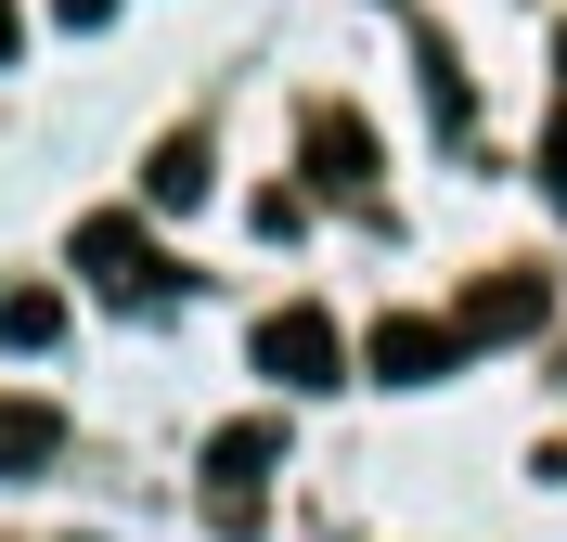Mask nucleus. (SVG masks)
I'll use <instances>...</instances> for the list:
<instances>
[{
    "instance_id": "7",
    "label": "nucleus",
    "mask_w": 567,
    "mask_h": 542,
    "mask_svg": "<svg viewBox=\"0 0 567 542\" xmlns=\"http://www.w3.org/2000/svg\"><path fill=\"white\" fill-rule=\"evenodd\" d=\"M52 452H65V413L52 400H0V478H39Z\"/></svg>"
},
{
    "instance_id": "12",
    "label": "nucleus",
    "mask_w": 567,
    "mask_h": 542,
    "mask_svg": "<svg viewBox=\"0 0 567 542\" xmlns=\"http://www.w3.org/2000/svg\"><path fill=\"white\" fill-rule=\"evenodd\" d=\"M555 52H567V39H555Z\"/></svg>"
},
{
    "instance_id": "6",
    "label": "nucleus",
    "mask_w": 567,
    "mask_h": 542,
    "mask_svg": "<svg viewBox=\"0 0 567 542\" xmlns=\"http://www.w3.org/2000/svg\"><path fill=\"white\" fill-rule=\"evenodd\" d=\"M310 168H322V194H374V143H361V116H310Z\"/></svg>"
},
{
    "instance_id": "11",
    "label": "nucleus",
    "mask_w": 567,
    "mask_h": 542,
    "mask_svg": "<svg viewBox=\"0 0 567 542\" xmlns=\"http://www.w3.org/2000/svg\"><path fill=\"white\" fill-rule=\"evenodd\" d=\"M555 194H567V130H555Z\"/></svg>"
},
{
    "instance_id": "10",
    "label": "nucleus",
    "mask_w": 567,
    "mask_h": 542,
    "mask_svg": "<svg viewBox=\"0 0 567 542\" xmlns=\"http://www.w3.org/2000/svg\"><path fill=\"white\" fill-rule=\"evenodd\" d=\"M13 39H27V27H13V0H0V65H13Z\"/></svg>"
},
{
    "instance_id": "8",
    "label": "nucleus",
    "mask_w": 567,
    "mask_h": 542,
    "mask_svg": "<svg viewBox=\"0 0 567 542\" xmlns=\"http://www.w3.org/2000/svg\"><path fill=\"white\" fill-rule=\"evenodd\" d=\"M52 336H65V297H52V285H13V297H0V349H52Z\"/></svg>"
},
{
    "instance_id": "1",
    "label": "nucleus",
    "mask_w": 567,
    "mask_h": 542,
    "mask_svg": "<svg viewBox=\"0 0 567 542\" xmlns=\"http://www.w3.org/2000/svg\"><path fill=\"white\" fill-rule=\"evenodd\" d=\"M78 272H91L116 310H155V297H168V258H155L142 219H78Z\"/></svg>"
},
{
    "instance_id": "2",
    "label": "nucleus",
    "mask_w": 567,
    "mask_h": 542,
    "mask_svg": "<svg viewBox=\"0 0 567 542\" xmlns=\"http://www.w3.org/2000/svg\"><path fill=\"white\" fill-rule=\"evenodd\" d=\"M271 466H284V427H258V413L207 439V517H219V530H258V478H271Z\"/></svg>"
},
{
    "instance_id": "9",
    "label": "nucleus",
    "mask_w": 567,
    "mask_h": 542,
    "mask_svg": "<svg viewBox=\"0 0 567 542\" xmlns=\"http://www.w3.org/2000/svg\"><path fill=\"white\" fill-rule=\"evenodd\" d=\"M142 194H155V207H207V143H155Z\"/></svg>"
},
{
    "instance_id": "4",
    "label": "nucleus",
    "mask_w": 567,
    "mask_h": 542,
    "mask_svg": "<svg viewBox=\"0 0 567 542\" xmlns=\"http://www.w3.org/2000/svg\"><path fill=\"white\" fill-rule=\"evenodd\" d=\"M336 324H322V310H271V324H258V375H284V388H336Z\"/></svg>"
},
{
    "instance_id": "3",
    "label": "nucleus",
    "mask_w": 567,
    "mask_h": 542,
    "mask_svg": "<svg viewBox=\"0 0 567 542\" xmlns=\"http://www.w3.org/2000/svg\"><path fill=\"white\" fill-rule=\"evenodd\" d=\"M452 349H464V324H413V310H388V324L361 336V361H374L388 388H439V375H452Z\"/></svg>"
},
{
    "instance_id": "5",
    "label": "nucleus",
    "mask_w": 567,
    "mask_h": 542,
    "mask_svg": "<svg viewBox=\"0 0 567 542\" xmlns=\"http://www.w3.org/2000/svg\"><path fill=\"white\" fill-rule=\"evenodd\" d=\"M542 272H503V285H464V336H542Z\"/></svg>"
}]
</instances>
